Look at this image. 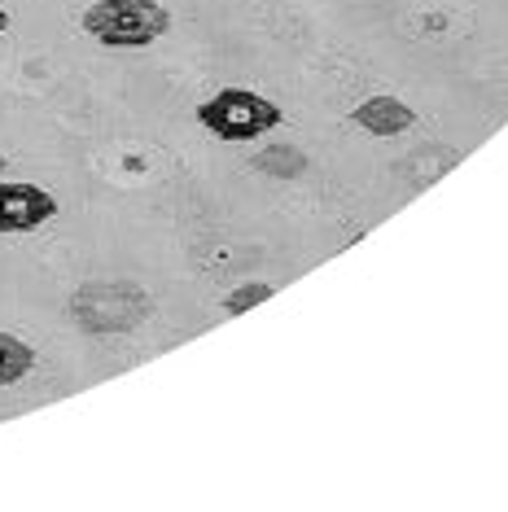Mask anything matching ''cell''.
<instances>
[{
    "label": "cell",
    "instance_id": "obj_4",
    "mask_svg": "<svg viewBox=\"0 0 508 512\" xmlns=\"http://www.w3.org/2000/svg\"><path fill=\"white\" fill-rule=\"evenodd\" d=\"M57 197L27 180H0V232H36L57 219Z\"/></svg>",
    "mask_w": 508,
    "mask_h": 512
},
{
    "label": "cell",
    "instance_id": "obj_3",
    "mask_svg": "<svg viewBox=\"0 0 508 512\" xmlns=\"http://www.w3.org/2000/svg\"><path fill=\"white\" fill-rule=\"evenodd\" d=\"M193 119H198L211 136H219V141L241 145V141H259V136L276 132V127L285 123V114L276 101H268L254 88H219L215 97L198 101Z\"/></svg>",
    "mask_w": 508,
    "mask_h": 512
},
{
    "label": "cell",
    "instance_id": "obj_6",
    "mask_svg": "<svg viewBox=\"0 0 508 512\" xmlns=\"http://www.w3.org/2000/svg\"><path fill=\"white\" fill-rule=\"evenodd\" d=\"M31 368H36V346L0 329V386H18Z\"/></svg>",
    "mask_w": 508,
    "mask_h": 512
},
{
    "label": "cell",
    "instance_id": "obj_10",
    "mask_svg": "<svg viewBox=\"0 0 508 512\" xmlns=\"http://www.w3.org/2000/svg\"><path fill=\"white\" fill-rule=\"evenodd\" d=\"M5 167H9V158H5V154H0V171H5Z\"/></svg>",
    "mask_w": 508,
    "mask_h": 512
},
{
    "label": "cell",
    "instance_id": "obj_8",
    "mask_svg": "<svg viewBox=\"0 0 508 512\" xmlns=\"http://www.w3.org/2000/svg\"><path fill=\"white\" fill-rule=\"evenodd\" d=\"M272 294H276V289H272L268 281H241L237 289H228V294H224V302H219V311H224V316H246L250 307L268 302Z\"/></svg>",
    "mask_w": 508,
    "mask_h": 512
},
{
    "label": "cell",
    "instance_id": "obj_1",
    "mask_svg": "<svg viewBox=\"0 0 508 512\" xmlns=\"http://www.w3.org/2000/svg\"><path fill=\"white\" fill-rule=\"evenodd\" d=\"M66 316L75 329H84L92 337H110V333H132L154 316V298L145 294L136 281H88L79 285L71 302H66Z\"/></svg>",
    "mask_w": 508,
    "mask_h": 512
},
{
    "label": "cell",
    "instance_id": "obj_9",
    "mask_svg": "<svg viewBox=\"0 0 508 512\" xmlns=\"http://www.w3.org/2000/svg\"><path fill=\"white\" fill-rule=\"evenodd\" d=\"M9 31V9H0V36Z\"/></svg>",
    "mask_w": 508,
    "mask_h": 512
},
{
    "label": "cell",
    "instance_id": "obj_7",
    "mask_svg": "<svg viewBox=\"0 0 508 512\" xmlns=\"http://www.w3.org/2000/svg\"><path fill=\"white\" fill-rule=\"evenodd\" d=\"M254 171L276 176V180H298L307 171V154L294 145H268V149H259V158H254Z\"/></svg>",
    "mask_w": 508,
    "mask_h": 512
},
{
    "label": "cell",
    "instance_id": "obj_5",
    "mask_svg": "<svg viewBox=\"0 0 508 512\" xmlns=\"http://www.w3.org/2000/svg\"><path fill=\"white\" fill-rule=\"evenodd\" d=\"M355 127H364L368 136H377V141H386V136H403L412 123H417V110L408 106V101L390 97V92H377V97H364L360 106H351L346 114Z\"/></svg>",
    "mask_w": 508,
    "mask_h": 512
},
{
    "label": "cell",
    "instance_id": "obj_2",
    "mask_svg": "<svg viewBox=\"0 0 508 512\" xmlns=\"http://www.w3.org/2000/svg\"><path fill=\"white\" fill-rule=\"evenodd\" d=\"M79 31L106 49H149L171 31V9L163 0H92Z\"/></svg>",
    "mask_w": 508,
    "mask_h": 512
}]
</instances>
